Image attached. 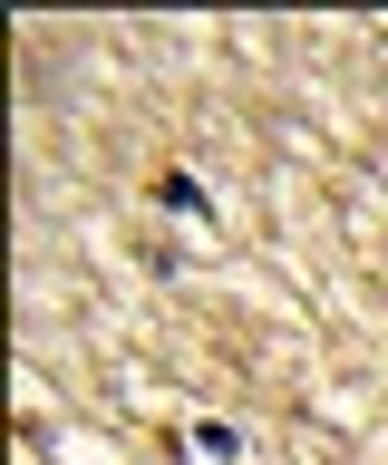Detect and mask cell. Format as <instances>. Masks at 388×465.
I'll return each mask as SVG.
<instances>
[{"instance_id": "cell-1", "label": "cell", "mask_w": 388, "mask_h": 465, "mask_svg": "<svg viewBox=\"0 0 388 465\" xmlns=\"http://www.w3.org/2000/svg\"><path fill=\"white\" fill-rule=\"evenodd\" d=\"M146 194L165 203V213H194V223H204V213H214V194H204V184H194V174H175V165H155V184H146Z\"/></svg>"}, {"instance_id": "cell-2", "label": "cell", "mask_w": 388, "mask_h": 465, "mask_svg": "<svg viewBox=\"0 0 388 465\" xmlns=\"http://www.w3.org/2000/svg\"><path fill=\"white\" fill-rule=\"evenodd\" d=\"M184 446H194V456H214V465H234V456H243V436L224 427V417H204V427L184 436Z\"/></svg>"}]
</instances>
